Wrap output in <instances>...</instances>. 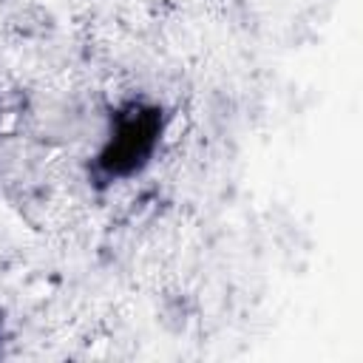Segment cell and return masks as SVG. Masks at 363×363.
Here are the masks:
<instances>
[{"instance_id":"1","label":"cell","mask_w":363,"mask_h":363,"mask_svg":"<svg viewBox=\"0 0 363 363\" xmlns=\"http://www.w3.org/2000/svg\"><path fill=\"white\" fill-rule=\"evenodd\" d=\"M156 136H159V111L130 105L128 111L119 113L116 128H113L105 150L99 153V167L111 179L139 170L150 159Z\"/></svg>"}]
</instances>
